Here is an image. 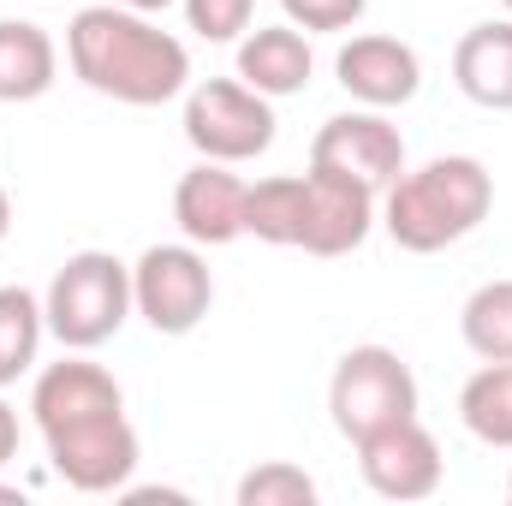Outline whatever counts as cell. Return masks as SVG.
<instances>
[{
    "mask_svg": "<svg viewBox=\"0 0 512 506\" xmlns=\"http://www.w3.org/2000/svg\"><path fill=\"white\" fill-rule=\"evenodd\" d=\"M66 60L72 78L108 102L126 108H161L191 90V54L173 30H161L149 12L131 6H84L66 24Z\"/></svg>",
    "mask_w": 512,
    "mask_h": 506,
    "instance_id": "cell-1",
    "label": "cell"
},
{
    "mask_svg": "<svg viewBox=\"0 0 512 506\" xmlns=\"http://www.w3.org/2000/svg\"><path fill=\"white\" fill-rule=\"evenodd\" d=\"M376 227V191L346 173H274L245 197V239L304 256H352Z\"/></svg>",
    "mask_w": 512,
    "mask_h": 506,
    "instance_id": "cell-2",
    "label": "cell"
},
{
    "mask_svg": "<svg viewBox=\"0 0 512 506\" xmlns=\"http://www.w3.org/2000/svg\"><path fill=\"white\" fill-rule=\"evenodd\" d=\"M495 209V173L477 155H429L382 191V227L399 251L435 256L471 239Z\"/></svg>",
    "mask_w": 512,
    "mask_h": 506,
    "instance_id": "cell-3",
    "label": "cell"
},
{
    "mask_svg": "<svg viewBox=\"0 0 512 506\" xmlns=\"http://www.w3.org/2000/svg\"><path fill=\"white\" fill-rule=\"evenodd\" d=\"M42 316H48V334L66 346V352H96L108 346L131 316V262H120L114 251H72L48 292H42Z\"/></svg>",
    "mask_w": 512,
    "mask_h": 506,
    "instance_id": "cell-4",
    "label": "cell"
},
{
    "mask_svg": "<svg viewBox=\"0 0 512 506\" xmlns=\"http://www.w3.org/2000/svg\"><path fill=\"white\" fill-rule=\"evenodd\" d=\"M328 417H334V429L352 447L370 441L387 423L417 417V376H411V364L393 346H376V340L352 346L334 364V376H328Z\"/></svg>",
    "mask_w": 512,
    "mask_h": 506,
    "instance_id": "cell-5",
    "label": "cell"
},
{
    "mask_svg": "<svg viewBox=\"0 0 512 506\" xmlns=\"http://www.w3.org/2000/svg\"><path fill=\"white\" fill-rule=\"evenodd\" d=\"M274 102L256 96L245 78H203L185 90V143L197 161H227L245 167L274 149Z\"/></svg>",
    "mask_w": 512,
    "mask_h": 506,
    "instance_id": "cell-6",
    "label": "cell"
},
{
    "mask_svg": "<svg viewBox=\"0 0 512 506\" xmlns=\"http://www.w3.org/2000/svg\"><path fill=\"white\" fill-rule=\"evenodd\" d=\"M42 447H48L54 477L78 495H120L137 471V459H143V441L131 429L126 405L54 423V429H42Z\"/></svg>",
    "mask_w": 512,
    "mask_h": 506,
    "instance_id": "cell-7",
    "label": "cell"
},
{
    "mask_svg": "<svg viewBox=\"0 0 512 506\" xmlns=\"http://www.w3.org/2000/svg\"><path fill=\"white\" fill-rule=\"evenodd\" d=\"M131 304L167 340L197 334L209 304H215V274H209L203 245H191V239L185 245H149L131 262Z\"/></svg>",
    "mask_w": 512,
    "mask_h": 506,
    "instance_id": "cell-8",
    "label": "cell"
},
{
    "mask_svg": "<svg viewBox=\"0 0 512 506\" xmlns=\"http://www.w3.org/2000/svg\"><path fill=\"white\" fill-rule=\"evenodd\" d=\"M310 167L346 173V179H358V185H370L382 197L405 173V137L382 108H352V114L322 120V131L310 137Z\"/></svg>",
    "mask_w": 512,
    "mask_h": 506,
    "instance_id": "cell-9",
    "label": "cell"
},
{
    "mask_svg": "<svg viewBox=\"0 0 512 506\" xmlns=\"http://www.w3.org/2000/svg\"><path fill=\"white\" fill-rule=\"evenodd\" d=\"M358 471L382 501H429L447 465H441V441L417 417H405V423L376 429L370 441H358Z\"/></svg>",
    "mask_w": 512,
    "mask_h": 506,
    "instance_id": "cell-10",
    "label": "cell"
},
{
    "mask_svg": "<svg viewBox=\"0 0 512 506\" xmlns=\"http://www.w3.org/2000/svg\"><path fill=\"white\" fill-rule=\"evenodd\" d=\"M245 197H251V185L227 161H197L173 185V221L191 245L221 251V245L245 239Z\"/></svg>",
    "mask_w": 512,
    "mask_h": 506,
    "instance_id": "cell-11",
    "label": "cell"
},
{
    "mask_svg": "<svg viewBox=\"0 0 512 506\" xmlns=\"http://www.w3.org/2000/svg\"><path fill=\"white\" fill-rule=\"evenodd\" d=\"M334 78L358 108H405L423 90V60L399 36H352L334 54Z\"/></svg>",
    "mask_w": 512,
    "mask_h": 506,
    "instance_id": "cell-12",
    "label": "cell"
},
{
    "mask_svg": "<svg viewBox=\"0 0 512 506\" xmlns=\"http://www.w3.org/2000/svg\"><path fill=\"white\" fill-rule=\"evenodd\" d=\"M126 405L120 381L108 376L102 364H90L84 352H66L60 364H42L30 381V417L36 429H54V423H72V417H90V411H114Z\"/></svg>",
    "mask_w": 512,
    "mask_h": 506,
    "instance_id": "cell-13",
    "label": "cell"
},
{
    "mask_svg": "<svg viewBox=\"0 0 512 506\" xmlns=\"http://www.w3.org/2000/svg\"><path fill=\"white\" fill-rule=\"evenodd\" d=\"M310 72H316V54L298 24H256L239 36V78L256 96H268V102L298 96L310 84Z\"/></svg>",
    "mask_w": 512,
    "mask_h": 506,
    "instance_id": "cell-14",
    "label": "cell"
},
{
    "mask_svg": "<svg viewBox=\"0 0 512 506\" xmlns=\"http://www.w3.org/2000/svg\"><path fill=\"white\" fill-rule=\"evenodd\" d=\"M453 84L465 102L512 114V18H483L453 48Z\"/></svg>",
    "mask_w": 512,
    "mask_h": 506,
    "instance_id": "cell-15",
    "label": "cell"
},
{
    "mask_svg": "<svg viewBox=\"0 0 512 506\" xmlns=\"http://www.w3.org/2000/svg\"><path fill=\"white\" fill-rule=\"evenodd\" d=\"M60 78V48L36 18H0V102H42Z\"/></svg>",
    "mask_w": 512,
    "mask_h": 506,
    "instance_id": "cell-16",
    "label": "cell"
},
{
    "mask_svg": "<svg viewBox=\"0 0 512 506\" xmlns=\"http://www.w3.org/2000/svg\"><path fill=\"white\" fill-rule=\"evenodd\" d=\"M42 334H48L42 298H36L30 286H0V393H6L18 376L36 370Z\"/></svg>",
    "mask_w": 512,
    "mask_h": 506,
    "instance_id": "cell-17",
    "label": "cell"
},
{
    "mask_svg": "<svg viewBox=\"0 0 512 506\" xmlns=\"http://www.w3.org/2000/svg\"><path fill=\"white\" fill-rule=\"evenodd\" d=\"M459 423L483 441L512 453V364H483L459 387Z\"/></svg>",
    "mask_w": 512,
    "mask_h": 506,
    "instance_id": "cell-18",
    "label": "cell"
},
{
    "mask_svg": "<svg viewBox=\"0 0 512 506\" xmlns=\"http://www.w3.org/2000/svg\"><path fill=\"white\" fill-rule=\"evenodd\" d=\"M459 340L483 364H512V280H483L459 310Z\"/></svg>",
    "mask_w": 512,
    "mask_h": 506,
    "instance_id": "cell-19",
    "label": "cell"
},
{
    "mask_svg": "<svg viewBox=\"0 0 512 506\" xmlns=\"http://www.w3.org/2000/svg\"><path fill=\"white\" fill-rule=\"evenodd\" d=\"M239 506H316V477L292 459H268L239 477Z\"/></svg>",
    "mask_w": 512,
    "mask_h": 506,
    "instance_id": "cell-20",
    "label": "cell"
},
{
    "mask_svg": "<svg viewBox=\"0 0 512 506\" xmlns=\"http://www.w3.org/2000/svg\"><path fill=\"white\" fill-rule=\"evenodd\" d=\"M179 6L203 42H239L256 18V0H179Z\"/></svg>",
    "mask_w": 512,
    "mask_h": 506,
    "instance_id": "cell-21",
    "label": "cell"
},
{
    "mask_svg": "<svg viewBox=\"0 0 512 506\" xmlns=\"http://www.w3.org/2000/svg\"><path fill=\"white\" fill-rule=\"evenodd\" d=\"M280 12L304 36H334V30H352L370 12V0H280Z\"/></svg>",
    "mask_w": 512,
    "mask_h": 506,
    "instance_id": "cell-22",
    "label": "cell"
},
{
    "mask_svg": "<svg viewBox=\"0 0 512 506\" xmlns=\"http://www.w3.org/2000/svg\"><path fill=\"white\" fill-rule=\"evenodd\" d=\"M12 459H18V411L0 399V471H6Z\"/></svg>",
    "mask_w": 512,
    "mask_h": 506,
    "instance_id": "cell-23",
    "label": "cell"
},
{
    "mask_svg": "<svg viewBox=\"0 0 512 506\" xmlns=\"http://www.w3.org/2000/svg\"><path fill=\"white\" fill-rule=\"evenodd\" d=\"M114 6H131V12H149V18H155V12H167V6H179V0H114Z\"/></svg>",
    "mask_w": 512,
    "mask_h": 506,
    "instance_id": "cell-24",
    "label": "cell"
},
{
    "mask_svg": "<svg viewBox=\"0 0 512 506\" xmlns=\"http://www.w3.org/2000/svg\"><path fill=\"white\" fill-rule=\"evenodd\" d=\"M12 233V197H6V185H0V239Z\"/></svg>",
    "mask_w": 512,
    "mask_h": 506,
    "instance_id": "cell-25",
    "label": "cell"
},
{
    "mask_svg": "<svg viewBox=\"0 0 512 506\" xmlns=\"http://www.w3.org/2000/svg\"><path fill=\"white\" fill-rule=\"evenodd\" d=\"M501 6H507V18H512V0H501Z\"/></svg>",
    "mask_w": 512,
    "mask_h": 506,
    "instance_id": "cell-26",
    "label": "cell"
},
{
    "mask_svg": "<svg viewBox=\"0 0 512 506\" xmlns=\"http://www.w3.org/2000/svg\"><path fill=\"white\" fill-rule=\"evenodd\" d=\"M507 501H512V477H507Z\"/></svg>",
    "mask_w": 512,
    "mask_h": 506,
    "instance_id": "cell-27",
    "label": "cell"
}]
</instances>
